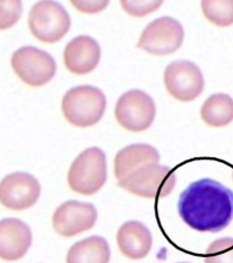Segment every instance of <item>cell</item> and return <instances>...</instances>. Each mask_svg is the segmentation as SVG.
Instances as JSON below:
<instances>
[{"mask_svg": "<svg viewBox=\"0 0 233 263\" xmlns=\"http://www.w3.org/2000/svg\"><path fill=\"white\" fill-rule=\"evenodd\" d=\"M178 213L193 230L220 232L233 220V192L213 179H199L182 192Z\"/></svg>", "mask_w": 233, "mask_h": 263, "instance_id": "cell-1", "label": "cell"}, {"mask_svg": "<svg viewBox=\"0 0 233 263\" xmlns=\"http://www.w3.org/2000/svg\"><path fill=\"white\" fill-rule=\"evenodd\" d=\"M106 97L100 89L81 85L68 90L62 98V113L71 125L87 128L103 119L106 110Z\"/></svg>", "mask_w": 233, "mask_h": 263, "instance_id": "cell-2", "label": "cell"}, {"mask_svg": "<svg viewBox=\"0 0 233 263\" xmlns=\"http://www.w3.org/2000/svg\"><path fill=\"white\" fill-rule=\"evenodd\" d=\"M106 179V155L98 147L84 149L74 160L68 172V185L70 190L83 196H92L100 191Z\"/></svg>", "mask_w": 233, "mask_h": 263, "instance_id": "cell-3", "label": "cell"}, {"mask_svg": "<svg viewBox=\"0 0 233 263\" xmlns=\"http://www.w3.org/2000/svg\"><path fill=\"white\" fill-rule=\"evenodd\" d=\"M177 176L168 165L150 163L143 165L119 181V186L140 198L160 199L173 191Z\"/></svg>", "mask_w": 233, "mask_h": 263, "instance_id": "cell-4", "label": "cell"}, {"mask_svg": "<svg viewBox=\"0 0 233 263\" xmlns=\"http://www.w3.org/2000/svg\"><path fill=\"white\" fill-rule=\"evenodd\" d=\"M28 24L38 41L53 44L61 41L69 31L70 16L61 4L44 0L30 9Z\"/></svg>", "mask_w": 233, "mask_h": 263, "instance_id": "cell-5", "label": "cell"}, {"mask_svg": "<svg viewBox=\"0 0 233 263\" xmlns=\"http://www.w3.org/2000/svg\"><path fill=\"white\" fill-rule=\"evenodd\" d=\"M12 68L23 83L32 87L47 84L56 72V63L47 52L33 46H23L13 53Z\"/></svg>", "mask_w": 233, "mask_h": 263, "instance_id": "cell-6", "label": "cell"}, {"mask_svg": "<svg viewBox=\"0 0 233 263\" xmlns=\"http://www.w3.org/2000/svg\"><path fill=\"white\" fill-rule=\"evenodd\" d=\"M157 108L150 96L142 90H130L120 97L115 107V119L131 133L149 129L155 119Z\"/></svg>", "mask_w": 233, "mask_h": 263, "instance_id": "cell-7", "label": "cell"}, {"mask_svg": "<svg viewBox=\"0 0 233 263\" xmlns=\"http://www.w3.org/2000/svg\"><path fill=\"white\" fill-rule=\"evenodd\" d=\"M185 32L182 24L170 16L159 17L144 29L138 48L154 55H169L182 46Z\"/></svg>", "mask_w": 233, "mask_h": 263, "instance_id": "cell-8", "label": "cell"}, {"mask_svg": "<svg viewBox=\"0 0 233 263\" xmlns=\"http://www.w3.org/2000/svg\"><path fill=\"white\" fill-rule=\"evenodd\" d=\"M164 84L172 98L182 102H190L202 93L205 79L196 63L178 60L167 66L164 70Z\"/></svg>", "mask_w": 233, "mask_h": 263, "instance_id": "cell-9", "label": "cell"}, {"mask_svg": "<svg viewBox=\"0 0 233 263\" xmlns=\"http://www.w3.org/2000/svg\"><path fill=\"white\" fill-rule=\"evenodd\" d=\"M41 184L32 175L15 172L5 176L0 183V201L9 211H26L41 197Z\"/></svg>", "mask_w": 233, "mask_h": 263, "instance_id": "cell-10", "label": "cell"}, {"mask_svg": "<svg viewBox=\"0 0 233 263\" xmlns=\"http://www.w3.org/2000/svg\"><path fill=\"white\" fill-rule=\"evenodd\" d=\"M98 212L92 203L69 200L55 209L52 224L57 235L70 238L94 227Z\"/></svg>", "mask_w": 233, "mask_h": 263, "instance_id": "cell-11", "label": "cell"}, {"mask_svg": "<svg viewBox=\"0 0 233 263\" xmlns=\"http://www.w3.org/2000/svg\"><path fill=\"white\" fill-rule=\"evenodd\" d=\"M101 48L90 36H77L67 44L64 62L68 70L75 75H86L99 65Z\"/></svg>", "mask_w": 233, "mask_h": 263, "instance_id": "cell-12", "label": "cell"}, {"mask_svg": "<svg viewBox=\"0 0 233 263\" xmlns=\"http://www.w3.org/2000/svg\"><path fill=\"white\" fill-rule=\"evenodd\" d=\"M32 243L28 224L18 218H4L0 222V257L4 261H17L27 254Z\"/></svg>", "mask_w": 233, "mask_h": 263, "instance_id": "cell-13", "label": "cell"}, {"mask_svg": "<svg viewBox=\"0 0 233 263\" xmlns=\"http://www.w3.org/2000/svg\"><path fill=\"white\" fill-rule=\"evenodd\" d=\"M116 241L122 254L131 260L146 257L153 245V237L144 223L129 221L119 229Z\"/></svg>", "mask_w": 233, "mask_h": 263, "instance_id": "cell-14", "label": "cell"}, {"mask_svg": "<svg viewBox=\"0 0 233 263\" xmlns=\"http://www.w3.org/2000/svg\"><path fill=\"white\" fill-rule=\"evenodd\" d=\"M160 153L148 144H132L125 146L116 153L114 159L115 177L122 179L143 165L160 162Z\"/></svg>", "mask_w": 233, "mask_h": 263, "instance_id": "cell-15", "label": "cell"}, {"mask_svg": "<svg viewBox=\"0 0 233 263\" xmlns=\"http://www.w3.org/2000/svg\"><path fill=\"white\" fill-rule=\"evenodd\" d=\"M110 248L105 238L91 236L72 245L67 254V263H108Z\"/></svg>", "mask_w": 233, "mask_h": 263, "instance_id": "cell-16", "label": "cell"}, {"mask_svg": "<svg viewBox=\"0 0 233 263\" xmlns=\"http://www.w3.org/2000/svg\"><path fill=\"white\" fill-rule=\"evenodd\" d=\"M201 119L206 124L221 128L233 121V99L224 93L210 96L201 107Z\"/></svg>", "mask_w": 233, "mask_h": 263, "instance_id": "cell-17", "label": "cell"}, {"mask_svg": "<svg viewBox=\"0 0 233 263\" xmlns=\"http://www.w3.org/2000/svg\"><path fill=\"white\" fill-rule=\"evenodd\" d=\"M201 8L207 20L217 27L233 24V0H203Z\"/></svg>", "mask_w": 233, "mask_h": 263, "instance_id": "cell-18", "label": "cell"}, {"mask_svg": "<svg viewBox=\"0 0 233 263\" xmlns=\"http://www.w3.org/2000/svg\"><path fill=\"white\" fill-rule=\"evenodd\" d=\"M205 263H233V238H220L208 246Z\"/></svg>", "mask_w": 233, "mask_h": 263, "instance_id": "cell-19", "label": "cell"}, {"mask_svg": "<svg viewBox=\"0 0 233 263\" xmlns=\"http://www.w3.org/2000/svg\"><path fill=\"white\" fill-rule=\"evenodd\" d=\"M120 4L129 15L143 17L158 11L163 2L162 0H157V2H144V0L143 2H129V0H122Z\"/></svg>", "mask_w": 233, "mask_h": 263, "instance_id": "cell-20", "label": "cell"}, {"mask_svg": "<svg viewBox=\"0 0 233 263\" xmlns=\"http://www.w3.org/2000/svg\"><path fill=\"white\" fill-rule=\"evenodd\" d=\"M0 5H2L0 28H2V30H6V29L12 28L20 18L22 13V3L18 0H14V2L3 0Z\"/></svg>", "mask_w": 233, "mask_h": 263, "instance_id": "cell-21", "label": "cell"}, {"mask_svg": "<svg viewBox=\"0 0 233 263\" xmlns=\"http://www.w3.org/2000/svg\"><path fill=\"white\" fill-rule=\"evenodd\" d=\"M109 2H104V0H101V2H94V0H92V2H81V0H72L71 5L74 6L77 11H80L84 14H95V13H99L101 11H104V9L108 6Z\"/></svg>", "mask_w": 233, "mask_h": 263, "instance_id": "cell-22", "label": "cell"}, {"mask_svg": "<svg viewBox=\"0 0 233 263\" xmlns=\"http://www.w3.org/2000/svg\"><path fill=\"white\" fill-rule=\"evenodd\" d=\"M179 263H188V262H179Z\"/></svg>", "mask_w": 233, "mask_h": 263, "instance_id": "cell-23", "label": "cell"}, {"mask_svg": "<svg viewBox=\"0 0 233 263\" xmlns=\"http://www.w3.org/2000/svg\"><path fill=\"white\" fill-rule=\"evenodd\" d=\"M232 177H233V173H232Z\"/></svg>", "mask_w": 233, "mask_h": 263, "instance_id": "cell-24", "label": "cell"}]
</instances>
